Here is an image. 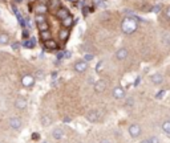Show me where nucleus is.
<instances>
[{"mask_svg": "<svg viewBox=\"0 0 170 143\" xmlns=\"http://www.w3.org/2000/svg\"><path fill=\"white\" fill-rule=\"evenodd\" d=\"M121 28H122V32L126 33V35H130L137 29V21H136L133 17H126L124 19L121 24Z\"/></svg>", "mask_w": 170, "mask_h": 143, "instance_id": "nucleus-1", "label": "nucleus"}, {"mask_svg": "<svg viewBox=\"0 0 170 143\" xmlns=\"http://www.w3.org/2000/svg\"><path fill=\"white\" fill-rule=\"evenodd\" d=\"M86 121H89L91 123H96V122H100V119L102 118V114L98 110H89L85 114Z\"/></svg>", "mask_w": 170, "mask_h": 143, "instance_id": "nucleus-2", "label": "nucleus"}, {"mask_svg": "<svg viewBox=\"0 0 170 143\" xmlns=\"http://www.w3.org/2000/svg\"><path fill=\"white\" fill-rule=\"evenodd\" d=\"M128 132L132 138H138L141 135V127L138 125H130L128 129Z\"/></svg>", "mask_w": 170, "mask_h": 143, "instance_id": "nucleus-3", "label": "nucleus"}, {"mask_svg": "<svg viewBox=\"0 0 170 143\" xmlns=\"http://www.w3.org/2000/svg\"><path fill=\"white\" fill-rule=\"evenodd\" d=\"M106 86H108V82L105 81V79H98V81L95 82V92L96 93H102L106 89Z\"/></svg>", "mask_w": 170, "mask_h": 143, "instance_id": "nucleus-4", "label": "nucleus"}, {"mask_svg": "<svg viewBox=\"0 0 170 143\" xmlns=\"http://www.w3.org/2000/svg\"><path fill=\"white\" fill-rule=\"evenodd\" d=\"M21 84L24 85L25 88H31V86H33V84H35V77L31 74H27L21 78Z\"/></svg>", "mask_w": 170, "mask_h": 143, "instance_id": "nucleus-5", "label": "nucleus"}, {"mask_svg": "<svg viewBox=\"0 0 170 143\" xmlns=\"http://www.w3.org/2000/svg\"><path fill=\"white\" fill-rule=\"evenodd\" d=\"M113 97H114L116 99L125 98V90L121 88V86H116V88L113 89Z\"/></svg>", "mask_w": 170, "mask_h": 143, "instance_id": "nucleus-6", "label": "nucleus"}, {"mask_svg": "<svg viewBox=\"0 0 170 143\" xmlns=\"http://www.w3.org/2000/svg\"><path fill=\"white\" fill-rule=\"evenodd\" d=\"M73 69H75L77 73H84L86 69H88V65H86V61H77L73 66Z\"/></svg>", "mask_w": 170, "mask_h": 143, "instance_id": "nucleus-7", "label": "nucleus"}, {"mask_svg": "<svg viewBox=\"0 0 170 143\" xmlns=\"http://www.w3.org/2000/svg\"><path fill=\"white\" fill-rule=\"evenodd\" d=\"M21 119L18 118V117H13L9 119V126L13 129V130H19V129H21Z\"/></svg>", "mask_w": 170, "mask_h": 143, "instance_id": "nucleus-8", "label": "nucleus"}, {"mask_svg": "<svg viewBox=\"0 0 170 143\" xmlns=\"http://www.w3.org/2000/svg\"><path fill=\"white\" fill-rule=\"evenodd\" d=\"M27 105H28V104H27V99L21 98V97L18 98V99H16V102H15V106L19 109V110H24V109L27 107Z\"/></svg>", "mask_w": 170, "mask_h": 143, "instance_id": "nucleus-9", "label": "nucleus"}, {"mask_svg": "<svg viewBox=\"0 0 170 143\" xmlns=\"http://www.w3.org/2000/svg\"><path fill=\"white\" fill-rule=\"evenodd\" d=\"M126 57H128V51H126L125 48H121V49H118V51L116 52V58L120 60V61L125 60Z\"/></svg>", "mask_w": 170, "mask_h": 143, "instance_id": "nucleus-10", "label": "nucleus"}, {"mask_svg": "<svg viewBox=\"0 0 170 143\" xmlns=\"http://www.w3.org/2000/svg\"><path fill=\"white\" fill-rule=\"evenodd\" d=\"M56 16H57L60 20H65L66 17H69V12L66 8H60L57 11V13H56Z\"/></svg>", "mask_w": 170, "mask_h": 143, "instance_id": "nucleus-11", "label": "nucleus"}, {"mask_svg": "<svg viewBox=\"0 0 170 143\" xmlns=\"http://www.w3.org/2000/svg\"><path fill=\"white\" fill-rule=\"evenodd\" d=\"M150 79L154 85H159V84H162V81H164V77H162V74H159V73H154V74L150 77Z\"/></svg>", "mask_w": 170, "mask_h": 143, "instance_id": "nucleus-12", "label": "nucleus"}, {"mask_svg": "<svg viewBox=\"0 0 170 143\" xmlns=\"http://www.w3.org/2000/svg\"><path fill=\"white\" fill-rule=\"evenodd\" d=\"M52 137L55 139H63L64 138V131L60 130V129H55V130L52 131Z\"/></svg>", "mask_w": 170, "mask_h": 143, "instance_id": "nucleus-13", "label": "nucleus"}, {"mask_svg": "<svg viewBox=\"0 0 170 143\" xmlns=\"http://www.w3.org/2000/svg\"><path fill=\"white\" fill-rule=\"evenodd\" d=\"M44 46H47L48 49H56L57 48V42L55 41V40H47V41H44Z\"/></svg>", "mask_w": 170, "mask_h": 143, "instance_id": "nucleus-14", "label": "nucleus"}, {"mask_svg": "<svg viewBox=\"0 0 170 143\" xmlns=\"http://www.w3.org/2000/svg\"><path fill=\"white\" fill-rule=\"evenodd\" d=\"M35 44H36V40L35 39H31V40H25V41L23 42V46H24V48L31 49V48L35 46Z\"/></svg>", "mask_w": 170, "mask_h": 143, "instance_id": "nucleus-15", "label": "nucleus"}, {"mask_svg": "<svg viewBox=\"0 0 170 143\" xmlns=\"http://www.w3.org/2000/svg\"><path fill=\"white\" fill-rule=\"evenodd\" d=\"M45 12H47V5L45 4H39L37 7H36V13H37V15H44Z\"/></svg>", "mask_w": 170, "mask_h": 143, "instance_id": "nucleus-16", "label": "nucleus"}, {"mask_svg": "<svg viewBox=\"0 0 170 143\" xmlns=\"http://www.w3.org/2000/svg\"><path fill=\"white\" fill-rule=\"evenodd\" d=\"M51 123H52L51 117H49V115H43L41 117V125L43 126H49Z\"/></svg>", "mask_w": 170, "mask_h": 143, "instance_id": "nucleus-17", "label": "nucleus"}, {"mask_svg": "<svg viewBox=\"0 0 170 143\" xmlns=\"http://www.w3.org/2000/svg\"><path fill=\"white\" fill-rule=\"evenodd\" d=\"M162 130H164L165 134L170 135V121H165L164 123H162Z\"/></svg>", "mask_w": 170, "mask_h": 143, "instance_id": "nucleus-18", "label": "nucleus"}, {"mask_svg": "<svg viewBox=\"0 0 170 143\" xmlns=\"http://www.w3.org/2000/svg\"><path fill=\"white\" fill-rule=\"evenodd\" d=\"M8 41H9V37H8V36H7L5 33H2V35H0V44L4 45V44H7Z\"/></svg>", "mask_w": 170, "mask_h": 143, "instance_id": "nucleus-19", "label": "nucleus"}, {"mask_svg": "<svg viewBox=\"0 0 170 143\" xmlns=\"http://www.w3.org/2000/svg\"><path fill=\"white\" fill-rule=\"evenodd\" d=\"M68 35H69L68 29H63V31H60V39L61 40H65L66 37H68Z\"/></svg>", "mask_w": 170, "mask_h": 143, "instance_id": "nucleus-20", "label": "nucleus"}, {"mask_svg": "<svg viewBox=\"0 0 170 143\" xmlns=\"http://www.w3.org/2000/svg\"><path fill=\"white\" fill-rule=\"evenodd\" d=\"M36 23H37V24L45 23V16L44 15H36Z\"/></svg>", "mask_w": 170, "mask_h": 143, "instance_id": "nucleus-21", "label": "nucleus"}, {"mask_svg": "<svg viewBox=\"0 0 170 143\" xmlns=\"http://www.w3.org/2000/svg\"><path fill=\"white\" fill-rule=\"evenodd\" d=\"M72 21H73L72 17L69 16V17H66L65 20H63V25H64V26H71L72 25Z\"/></svg>", "mask_w": 170, "mask_h": 143, "instance_id": "nucleus-22", "label": "nucleus"}, {"mask_svg": "<svg viewBox=\"0 0 170 143\" xmlns=\"http://www.w3.org/2000/svg\"><path fill=\"white\" fill-rule=\"evenodd\" d=\"M37 25H39L40 32H45V31H48V24H47V21H45V23H41V24H37Z\"/></svg>", "mask_w": 170, "mask_h": 143, "instance_id": "nucleus-23", "label": "nucleus"}, {"mask_svg": "<svg viewBox=\"0 0 170 143\" xmlns=\"http://www.w3.org/2000/svg\"><path fill=\"white\" fill-rule=\"evenodd\" d=\"M104 65H105V62L104 61H100L97 65H96V72L100 73V72H102V69H104Z\"/></svg>", "mask_w": 170, "mask_h": 143, "instance_id": "nucleus-24", "label": "nucleus"}, {"mask_svg": "<svg viewBox=\"0 0 170 143\" xmlns=\"http://www.w3.org/2000/svg\"><path fill=\"white\" fill-rule=\"evenodd\" d=\"M49 36H51V33H49V31L41 32V39L44 40V41H47V40H49Z\"/></svg>", "mask_w": 170, "mask_h": 143, "instance_id": "nucleus-25", "label": "nucleus"}, {"mask_svg": "<svg viewBox=\"0 0 170 143\" xmlns=\"http://www.w3.org/2000/svg\"><path fill=\"white\" fill-rule=\"evenodd\" d=\"M149 141H150V143H159V138L158 137H152V138H149Z\"/></svg>", "mask_w": 170, "mask_h": 143, "instance_id": "nucleus-26", "label": "nucleus"}, {"mask_svg": "<svg viewBox=\"0 0 170 143\" xmlns=\"http://www.w3.org/2000/svg\"><path fill=\"white\" fill-rule=\"evenodd\" d=\"M84 57H85V61H92V60H93V54H91V53H86Z\"/></svg>", "mask_w": 170, "mask_h": 143, "instance_id": "nucleus-27", "label": "nucleus"}, {"mask_svg": "<svg viewBox=\"0 0 170 143\" xmlns=\"http://www.w3.org/2000/svg\"><path fill=\"white\" fill-rule=\"evenodd\" d=\"M23 37H24L25 40H28V37H29V32H28V31H25V29L23 31Z\"/></svg>", "mask_w": 170, "mask_h": 143, "instance_id": "nucleus-28", "label": "nucleus"}, {"mask_svg": "<svg viewBox=\"0 0 170 143\" xmlns=\"http://www.w3.org/2000/svg\"><path fill=\"white\" fill-rule=\"evenodd\" d=\"M19 46H20L19 42H13V44H12V49H15V51H16V49H19Z\"/></svg>", "mask_w": 170, "mask_h": 143, "instance_id": "nucleus-29", "label": "nucleus"}, {"mask_svg": "<svg viewBox=\"0 0 170 143\" xmlns=\"http://www.w3.org/2000/svg\"><path fill=\"white\" fill-rule=\"evenodd\" d=\"M164 94H165V92L162 90L161 93H157V95H156V97H157V98H162V97H164Z\"/></svg>", "mask_w": 170, "mask_h": 143, "instance_id": "nucleus-30", "label": "nucleus"}, {"mask_svg": "<svg viewBox=\"0 0 170 143\" xmlns=\"http://www.w3.org/2000/svg\"><path fill=\"white\" fill-rule=\"evenodd\" d=\"M126 105H133V98H128V101H126Z\"/></svg>", "mask_w": 170, "mask_h": 143, "instance_id": "nucleus-31", "label": "nucleus"}, {"mask_svg": "<svg viewBox=\"0 0 170 143\" xmlns=\"http://www.w3.org/2000/svg\"><path fill=\"white\" fill-rule=\"evenodd\" d=\"M166 16H168V17L170 19V7H169L168 9H166Z\"/></svg>", "mask_w": 170, "mask_h": 143, "instance_id": "nucleus-32", "label": "nucleus"}, {"mask_svg": "<svg viewBox=\"0 0 170 143\" xmlns=\"http://www.w3.org/2000/svg\"><path fill=\"white\" fill-rule=\"evenodd\" d=\"M158 11H161V5H157L154 8V12H158Z\"/></svg>", "mask_w": 170, "mask_h": 143, "instance_id": "nucleus-33", "label": "nucleus"}, {"mask_svg": "<svg viewBox=\"0 0 170 143\" xmlns=\"http://www.w3.org/2000/svg\"><path fill=\"white\" fill-rule=\"evenodd\" d=\"M101 143H111V141H108V139H101Z\"/></svg>", "mask_w": 170, "mask_h": 143, "instance_id": "nucleus-34", "label": "nucleus"}, {"mask_svg": "<svg viewBox=\"0 0 170 143\" xmlns=\"http://www.w3.org/2000/svg\"><path fill=\"white\" fill-rule=\"evenodd\" d=\"M140 143H150V141H149V139H144V141H141Z\"/></svg>", "mask_w": 170, "mask_h": 143, "instance_id": "nucleus-35", "label": "nucleus"}, {"mask_svg": "<svg viewBox=\"0 0 170 143\" xmlns=\"http://www.w3.org/2000/svg\"><path fill=\"white\" fill-rule=\"evenodd\" d=\"M140 81H141V78H140V77H138L137 79H136V82H134V85H138V84H140Z\"/></svg>", "mask_w": 170, "mask_h": 143, "instance_id": "nucleus-36", "label": "nucleus"}, {"mask_svg": "<svg viewBox=\"0 0 170 143\" xmlns=\"http://www.w3.org/2000/svg\"><path fill=\"white\" fill-rule=\"evenodd\" d=\"M32 138H33V139H39V134H33Z\"/></svg>", "mask_w": 170, "mask_h": 143, "instance_id": "nucleus-37", "label": "nucleus"}, {"mask_svg": "<svg viewBox=\"0 0 170 143\" xmlns=\"http://www.w3.org/2000/svg\"><path fill=\"white\" fill-rule=\"evenodd\" d=\"M64 122H65V123H69V122H71V119H69V118H65Z\"/></svg>", "mask_w": 170, "mask_h": 143, "instance_id": "nucleus-38", "label": "nucleus"}, {"mask_svg": "<svg viewBox=\"0 0 170 143\" xmlns=\"http://www.w3.org/2000/svg\"><path fill=\"white\" fill-rule=\"evenodd\" d=\"M96 3H102V0H96Z\"/></svg>", "mask_w": 170, "mask_h": 143, "instance_id": "nucleus-39", "label": "nucleus"}, {"mask_svg": "<svg viewBox=\"0 0 170 143\" xmlns=\"http://www.w3.org/2000/svg\"><path fill=\"white\" fill-rule=\"evenodd\" d=\"M29 2H35V0H29Z\"/></svg>", "mask_w": 170, "mask_h": 143, "instance_id": "nucleus-40", "label": "nucleus"}]
</instances>
